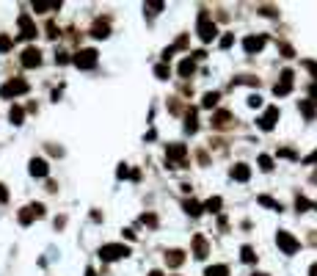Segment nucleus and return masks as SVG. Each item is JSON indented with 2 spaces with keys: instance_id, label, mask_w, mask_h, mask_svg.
Listing matches in <instances>:
<instances>
[{
  "instance_id": "nucleus-1",
  "label": "nucleus",
  "mask_w": 317,
  "mask_h": 276,
  "mask_svg": "<svg viewBox=\"0 0 317 276\" xmlns=\"http://www.w3.org/2000/svg\"><path fill=\"white\" fill-rule=\"evenodd\" d=\"M196 34H199V39H201V42H213L215 36H218V25L213 22V17H210V11H207V9L199 11Z\"/></svg>"
},
{
  "instance_id": "nucleus-2",
  "label": "nucleus",
  "mask_w": 317,
  "mask_h": 276,
  "mask_svg": "<svg viewBox=\"0 0 317 276\" xmlns=\"http://www.w3.org/2000/svg\"><path fill=\"white\" fill-rule=\"evenodd\" d=\"M127 254H130V246H124V243H105L100 249V259L102 262H116V259H124Z\"/></svg>"
},
{
  "instance_id": "nucleus-3",
  "label": "nucleus",
  "mask_w": 317,
  "mask_h": 276,
  "mask_svg": "<svg viewBox=\"0 0 317 276\" xmlns=\"http://www.w3.org/2000/svg\"><path fill=\"white\" fill-rule=\"evenodd\" d=\"M19 94H28V80H22V78H11L9 83L0 86V97L3 100H14Z\"/></svg>"
},
{
  "instance_id": "nucleus-4",
  "label": "nucleus",
  "mask_w": 317,
  "mask_h": 276,
  "mask_svg": "<svg viewBox=\"0 0 317 276\" xmlns=\"http://www.w3.org/2000/svg\"><path fill=\"white\" fill-rule=\"evenodd\" d=\"M276 243H279V249L284 251V254H298V249H300V243H298V238L295 235H290L287 229H279L276 232Z\"/></svg>"
},
{
  "instance_id": "nucleus-5",
  "label": "nucleus",
  "mask_w": 317,
  "mask_h": 276,
  "mask_svg": "<svg viewBox=\"0 0 317 276\" xmlns=\"http://www.w3.org/2000/svg\"><path fill=\"white\" fill-rule=\"evenodd\" d=\"M97 55H100L97 50L86 47V50H80L75 58H72V64H75L77 69H94V67H97Z\"/></svg>"
},
{
  "instance_id": "nucleus-6",
  "label": "nucleus",
  "mask_w": 317,
  "mask_h": 276,
  "mask_svg": "<svg viewBox=\"0 0 317 276\" xmlns=\"http://www.w3.org/2000/svg\"><path fill=\"white\" fill-rule=\"evenodd\" d=\"M42 216H44V205L33 202V205L22 207V213H19V224H22V226H28V224H33L36 218H42Z\"/></svg>"
},
{
  "instance_id": "nucleus-7",
  "label": "nucleus",
  "mask_w": 317,
  "mask_h": 276,
  "mask_svg": "<svg viewBox=\"0 0 317 276\" xmlns=\"http://www.w3.org/2000/svg\"><path fill=\"white\" fill-rule=\"evenodd\" d=\"M22 67H28V69H36L39 67V64H42V52L36 50V47H25V50H22Z\"/></svg>"
},
{
  "instance_id": "nucleus-8",
  "label": "nucleus",
  "mask_w": 317,
  "mask_h": 276,
  "mask_svg": "<svg viewBox=\"0 0 317 276\" xmlns=\"http://www.w3.org/2000/svg\"><path fill=\"white\" fill-rule=\"evenodd\" d=\"M262 47H265V36H246V39H243V50L249 52V55H254V52H259L262 50Z\"/></svg>"
},
{
  "instance_id": "nucleus-9",
  "label": "nucleus",
  "mask_w": 317,
  "mask_h": 276,
  "mask_svg": "<svg viewBox=\"0 0 317 276\" xmlns=\"http://www.w3.org/2000/svg\"><path fill=\"white\" fill-rule=\"evenodd\" d=\"M19 36H22V39H33L36 36V25H33V19L28 17V14H19Z\"/></svg>"
},
{
  "instance_id": "nucleus-10",
  "label": "nucleus",
  "mask_w": 317,
  "mask_h": 276,
  "mask_svg": "<svg viewBox=\"0 0 317 276\" xmlns=\"http://www.w3.org/2000/svg\"><path fill=\"white\" fill-rule=\"evenodd\" d=\"M257 121H259V127H262V130H273V124L279 121V108H276V105H270V108L265 111V116H262V119H257Z\"/></svg>"
},
{
  "instance_id": "nucleus-11",
  "label": "nucleus",
  "mask_w": 317,
  "mask_h": 276,
  "mask_svg": "<svg viewBox=\"0 0 317 276\" xmlns=\"http://www.w3.org/2000/svg\"><path fill=\"white\" fill-rule=\"evenodd\" d=\"M28 172L33 174V177H47V174H50V166H47L44 157H33L31 166H28Z\"/></svg>"
},
{
  "instance_id": "nucleus-12",
  "label": "nucleus",
  "mask_w": 317,
  "mask_h": 276,
  "mask_svg": "<svg viewBox=\"0 0 317 276\" xmlns=\"http://www.w3.org/2000/svg\"><path fill=\"white\" fill-rule=\"evenodd\" d=\"M210 254V246H207L204 235H193V257L196 259H204Z\"/></svg>"
},
{
  "instance_id": "nucleus-13",
  "label": "nucleus",
  "mask_w": 317,
  "mask_h": 276,
  "mask_svg": "<svg viewBox=\"0 0 317 276\" xmlns=\"http://www.w3.org/2000/svg\"><path fill=\"white\" fill-rule=\"evenodd\" d=\"M91 36H94V39H108V36H111V25H108V19H97L94 25H91Z\"/></svg>"
},
{
  "instance_id": "nucleus-14",
  "label": "nucleus",
  "mask_w": 317,
  "mask_h": 276,
  "mask_svg": "<svg viewBox=\"0 0 317 276\" xmlns=\"http://www.w3.org/2000/svg\"><path fill=\"white\" fill-rule=\"evenodd\" d=\"M182 262H185V251H180V249H168V251H166V265H168V268H180Z\"/></svg>"
},
{
  "instance_id": "nucleus-15",
  "label": "nucleus",
  "mask_w": 317,
  "mask_h": 276,
  "mask_svg": "<svg viewBox=\"0 0 317 276\" xmlns=\"http://www.w3.org/2000/svg\"><path fill=\"white\" fill-rule=\"evenodd\" d=\"M232 180H237V182H249V180H251V166L237 163L234 169H232Z\"/></svg>"
},
{
  "instance_id": "nucleus-16",
  "label": "nucleus",
  "mask_w": 317,
  "mask_h": 276,
  "mask_svg": "<svg viewBox=\"0 0 317 276\" xmlns=\"http://www.w3.org/2000/svg\"><path fill=\"white\" fill-rule=\"evenodd\" d=\"M221 207H223V199L221 196H210L204 205H201V210H207V213H213V216H215V213H221Z\"/></svg>"
},
{
  "instance_id": "nucleus-17",
  "label": "nucleus",
  "mask_w": 317,
  "mask_h": 276,
  "mask_svg": "<svg viewBox=\"0 0 317 276\" xmlns=\"http://www.w3.org/2000/svg\"><path fill=\"white\" fill-rule=\"evenodd\" d=\"M298 111L306 116L309 121H315V116H317V108H315V103H309V100H300L298 103Z\"/></svg>"
},
{
  "instance_id": "nucleus-18",
  "label": "nucleus",
  "mask_w": 317,
  "mask_h": 276,
  "mask_svg": "<svg viewBox=\"0 0 317 276\" xmlns=\"http://www.w3.org/2000/svg\"><path fill=\"white\" fill-rule=\"evenodd\" d=\"M182 210H185V213H188V216H201V205H199L196 199H185V202H182Z\"/></svg>"
},
{
  "instance_id": "nucleus-19",
  "label": "nucleus",
  "mask_w": 317,
  "mask_h": 276,
  "mask_svg": "<svg viewBox=\"0 0 317 276\" xmlns=\"http://www.w3.org/2000/svg\"><path fill=\"white\" fill-rule=\"evenodd\" d=\"M232 121V113L229 111H215L213 113V127H226Z\"/></svg>"
},
{
  "instance_id": "nucleus-20",
  "label": "nucleus",
  "mask_w": 317,
  "mask_h": 276,
  "mask_svg": "<svg viewBox=\"0 0 317 276\" xmlns=\"http://www.w3.org/2000/svg\"><path fill=\"white\" fill-rule=\"evenodd\" d=\"M196 130H199V119H196V111H188V113H185V133H190V136H193Z\"/></svg>"
},
{
  "instance_id": "nucleus-21",
  "label": "nucleus",
  "mask_w": 317,
  "mask_h": 276,
  "mask_svg": "<svg viewBox=\"0 0 317 276\" xmlns=\"http://www.w3.org/2000/svg\"><path fill=\"white\" fill-rule=\"evenodd\" d=\"M193 72H196V61H193V58L188 55V58H185V61L180 64V75H182V78H190Z\"/></svg>"
},
{
  "instance_id": "nucleus-22",
  "label": "nucleus",
  "mask_w": 317,
  "mask_h": 276,
  "mask_svg": "<svg viewBox=\"0 0 317 276\" xmlns=\"http://www.w3.org/2000/svg\"><path fill=\"white\" fill-rule=\"evenodd\" d=\"M50 9H61L58 0H52V3H44V0H33V11H39V14H44V11Z\"/></svg>"
},
{
  "instance_id": "nucleus-23",
  "label": "nucleus",
  "mask_w": 317,
  "mask_h": 276,
  "mask_svg": "<svg viewBox=\"0 0 317 276\" xmlns=\"http://www.w3.org/2000/svg\"><path fill=\"white\" fill-rule=\"evenodd\" d=\"M218 100H221V94H218V91H207L204 100H201V108H215V105H218Z\"/></svg>"
},
{
  "instance_id": "nucleus-24",
  "label": "nucleus",
  "mask_w": 317,
  "mask_h": 276,
  "mask_svg": "<svg viewBox=\"0 0 317 276\" xmlns=\"http://www.w3.org/2000/svg\"><path fill=\"white\" fill-rule=\"evenodd\" d=\"M9 119H11V124H22V119H25V111L19 108V105H14L9 111Z\"/></svg>"
},
{
  "instance_id": "nucleus-25",
  "label": "nucleus",
  "mask_w": 317,
  "mask_h": 276,
  "mask_svg": "<svg viewBox=\"0 0 317 276\" xmlns=\"http://www.w3.org/2000/svg\"><path fill=\"white\" fill-rule=\"evenodd\" d=\"M290 91H292V83H284V80H279V83L273 86V94L276 97H287Z\"/></svg>"
},
{
  "instance_id": "nucleus-26",
  "label": "nucleus",
  "mask_w": 317,
  "mask_h": 276,
  "mask_svg": "<svg viewBox=\"0 0 317 276\" xmlns=\"http://www.w3.org/2000/svg\"><path fill=\"white\" fill-rule=\"evenodd\" d=\"M204 276H229V268L226 265H210L204 271Z\"/></svg>"
},
{
  "instance_id": "nucleus-27",
  "label": "nucleus",
  "mask_w": 317,
  "mask_h": 276,
  "mask_svg": "<svg viewBox=\"0 0 317 276\" xmlns=\"http://www.w3.org/2000/svg\"><path fill=\"white\" fill-rule=\"evenodd\" d=\"M257 202H259V205H265V207H270V210H276V213H282V210H284L282 202H273L270 196H259Z\"/></svg>"
},
{
  "instance_id": "nucleus-28",
  "label": "nucleus",
  "mask_w": 317,
  "mask_h": 276,
  "mask_svg": "<svg viewBox=\"0 0 317 276\" xmlns=\"http://www.w3.org/2000/svg\"><path fill=\"white\" fill-rule=\"evenodd\" d=\"M240 259L251 265V262H257V254H254V249H251V246H243V249H240Z\"/></svg>"
},
{
  "instance_id": "nucleus-29",
  "label": "nucleus",
  "mask_w": 317,
  "mask_h": 276,
  "mask_svg": "<svg viewBox=\"0 0 317 276\" xmlns=\"http://www.w3.org/2000/svg\"><path fill=\"white\" fill-rule=\"evenodd\" d=\"M154 75H157L160 80H168V75H171V67H168V64H157V67H154Z\"/></svg>"
},
{
  "instance_id": "nucleus-30",
  "label": "nucleus",
  "mask_w": 317,
  "mask_h": 276,
  "mask_svg": "<svg viewBox=\"0 0 317 276\" xmlns=\"http://www.w3.org/2000/svg\"><path fill=\"white\" fill-rule=\"evenodd\" d=\"M259 169H262V172H270V169H273V157L270 155H259Z\"/></svg>"
},
{
  "instance_id": "nucleus-31",
  "label": "nucleus",
  "mask_w": 317,
  "mask_h": 276,
  "mask_svg": "<svg viewBox=\"0 0 317 276\" xmlns=\"http://www.w3.org/2000/svg\"><path fill=\"white\" fill-rule=\"evenodd\" d=\"M11 47H14V42H11V36L0 34V52H9Z\"/></svg>"
},
{
  "instance_id": "nucleus-32",
  "label": "nucleus",
  "mask_w": 317,
  "mask_h": 276,
  "mask_svg": "<svg viewBox=\"0 0 317 276\" xmlns=\"http://www.w3.org/2000/svg\"><path fill=\"white\" fill-rule=\"evenodd\" d=\"M166 3H144V11L146 14H157V11H163Z\"/></svg>"
},
{
  "instance_id": "nucleus-33",
  "label": "nucleus",
  "mask_w": 317,
  "mask_h": 276,
  "mask_svg": "<svg viewBox=\"0 0 317 276\" xmlns=\"http://www.w3.org/2000/svg\"><path fill=\"white\" fill-rule=\"evenodd\" d=\"M295 207H298V213H306L309 207H312V202H309L306 196H298L295 199Z\"/></svg>"
},
{
  "instance_id": "nucleus-34",
  "label": "nucleus",
  "mask_w": 317,
  "mask_h": 276,
  "mask_svg": "<svg viewBox=\"0 0 317 276\" xmlns=\"http://www.w3.org/2000/svg\"><path fill=\"white\" fill-rule=\"evenodd\" d=\"M300 64H303V69H309V72H312V78H315V83H317V61L306 58V61H300Z\"/></svg>"
},
{
  "instance_id": "nucleus-35",
  "label": "nucleus",
  "mask_w": 317,
  "mask_h": 276,
  "mask_svg": "<svg viewBox=\"0 0 317 276\" xmlns=\"http://www.w3.org/2000/svg\"><path fill=\"white\" fill-rule=\"evenodd\" d=\"M223 47V50H226V47H232V44H234V36L232 34H226V36H221V42H218Z\"/></svg>"
},
{
  "instance_id": "nucleus-36",
  "label": "nucleus",
  "mask_w": 317,
  "mask_h": 276,
  "mask_svg": "<svg viewBox=\"0 0 317 276\" xmlns=\"http://www.w3.org/2000/svg\"><path fill=\"white\" fill-rule=\"evenodd\" d=\"M116 177H119V180H124V177H130V169H127V163H121L119 169H116Z\"/></svg>"
},
{
  "instance_id": "nucleus-37",
  "label": "nucleus",
  "mask_w": 317,
  "mask_h": 276,
  "mask_svg": "<svg viewBox=\"0 0 317 276\" xmlns=\"http://www.w3.org/2000/svg\"><path fill=\"white\" fill-rule=\"evenodd\" d=\"M249 105H251V108H262V97H259V94H251V97H249Z\"/></svg>"
},
{
  "instance_id": "nucleus-38",
  "label": "nucleus",
  "mask_w": 317,
  "mask_h": 276,
  "mask_svg": "<svg viewBox=\"0 0 317 276\" xmlns=\"http://www.w3.org/2000/svg\"><path fill=\"white\" fill-rule=\"evenodd\" d=\"M44 31H47V36H50V39H55V36H58V28H55V22H47V28H44Z\"/></svg>"
},
{
  "instance_id": "nucleus-39",
  "label": "nucleus",
  "mask_w": 317,
  "mask_h": 276,
  "mask_svg": "<svg viewBox=\"0 0 317 276\" xmlns=\"http://www.w3.org/2000/svg\"><path fill=\"white\" fill-rule=\"evenodd\" d=\"M141 221H144V224H149V226H154V224H157V218H154L152 213H144V216H141Z\"/></svg>"
},
{
  "instance_id": "nucleus-40",
  "label": "nucleus",
  "mask_w": 317,
  "mask_h": 276,
  "mask_svg": "<svg viewBox=\"0 0 317 276\" xmlns=\"http://www.w3.org/2000/svg\"><path fill=\"white\" fill-rule=\"evenodd\" d=\"M282 52H284V58H292V55H295V50H292L290 44H282Z\"/></svg>"
},
{
  "instance_id": "nucleus-41",
  "label": "nucleus",
  "mask_w": 317,
  "mask_h": 276,
  "mask_svg": "<svg viewBox=\"0 0 317 276\" xmlns=\"http://www.w3.org/2000/svg\"><path fill=\"white\" fill-rule=\"evenodd\" d=\"M279 157H292V160H295V152H292V149H279Z\"/></svg>"
},
{
  "instance_id": "nucleus-42",
  "label": "nucleus",
  "mask_w": 317,
  "mask_h": 276,
  "mask_svg": "<svg viewBox=\"0 0 317 276\" xmlns=\"http://www.w3.org/2000/svg\"><path fill=\"white\" fill-rule=\"evenodd\" d=\"M309 94H312V100H309V103L317 105V83H312V86H309Z\"/></svg>"
},
{
  "instance_id": "nucleus-43",
  "label": "nucleus",
  "mask_w": 317,
  "mask_h": 276,
  "mask_svg": "<svg viewBox=\"0 0 317 276\" xmlns=\"http://www.w3.org/2000/svg\"><path fill=\"white\" fill-rule=\"evenodd\" d=\"M303 163H306V166L317 163V149H315V152H312V155H306V157H303Z\"/></svg>"
},
{
  "instance_id": "nucleus-44",
  "label": "nucleus",
  "mask_w": 317,
  "mask_h": 276,
  "mask_svg": "<svg viewBox=\"0 0 317 276\" xmlns=\"http://www.w3.org/2000/svg\"><path fill=\"white\" fill-rule=\"evenodd\" d=\"M262 14H265V17H279V11L270 9V6H265V9H262Z\"/></svg>"
},
{
  "instance_id": "nucleus-45",
  "label": "nucleus",
  "mask_w": 317,
  "mask_h": 276,
  "mask_svg": "<svg viewBox=\"0 0 317 276\" xmlns=\"http://www.w3.org/2000/svg\"><path fill=\"white\" fill-rule=\"evenodd\" d=\"M55 61H58V64H67L69 55H67V52H58V55H55Z\"/></svg>"
},
{
  "instance_id": "nucleus-46",
  "label": "nucleus",
  "mask_w": 317,
  "mask_h": 276,
  "mask_svg": "<svg viewBox=\"0 0 317 276\" xmlns=\"http://www.w3.org/2000/svg\"><path fill=\"white\" fill-rule=\"evenodd\" d=\"M309 276H317V262H315L312 268H309Z\"/></svg>"
},
{
  "instance_id": "nucleus-47",
  "label": "nucleus",
  "mask_w": 317,
  "mask_h": 276,
  "mask_svg": "<svg viewBox=\"0 0 317 276\" xmlns=\"http://www.w3.org/2000/svg\"><path fill=\"white\" fill-rule=\"evenodd\" d=\"M86 276H97V271L94 268H86Z\"/></svg>"
},
{
  "instance_id": "nucleus-48",
  "label": "nucleus",
  "mask_w": 317,
  "mask_h": 276,
  "mask_svg": "<svg viewBox=\"0 0 317 276\" xmlns=\"http://www.w3.org/2000/svg\"><path fill=\"white\" fill-rule=\"evenodd\" d=\"M149 276H166V274H163V271H152Z\"/></svg>"
},
{
  "instance_id": "nucleus-49",
  "label": "nucleus",
  "mask_w": 317,
  "mask_h": 276,
  "mask_svg": "<svg viewBox=\"0 0 317 276\" xmlns=\"http://www.w3.org/2000/svg\"><path fill=\"white\" fill-rule=\"evenodd\" d=\"M251 276H267V274H251Z\"/></svg>"
},
{
  "instance_id": "nucleus-50",
  "label": "nucleus",
  "mask_w": 317,
  "mask_h": 276,
  "mask_svg": "<svg viewBox=\"0 0 317 276\" xmlns=\"http://www.w3.org/2000/svg\"><path fill=\"white\" fill-rule=\"evenodd\" d=\"M315 210H317V205H315Z\"/></svg>"
}]
</instances>
